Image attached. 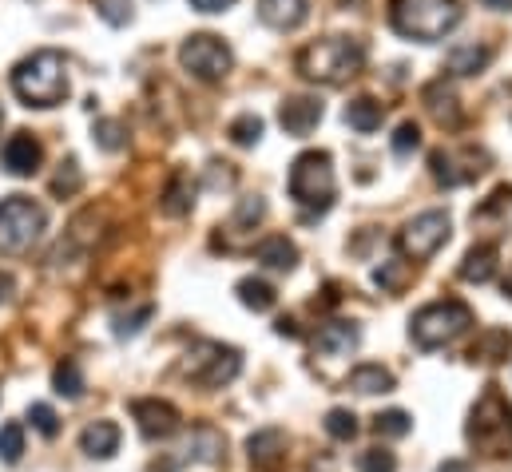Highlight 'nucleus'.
<instances>
[{
	"label": "nucleus",
	"mask_w": 512,
	"mask_h": 472,
	"mask_svg": "<svg viewBox=\"0 0 512 472\" xmlns=\"http://www.w3.org/2000/svg\"><path fill=\"white\" fill-rule=\"evenodd\" d=\"M278 123L286 127V135H310L322 123V100L318 96H290L278 108Z\"/></svg>",
	"instance_id": "nucleus-16"
},
{
	"label": "nucleus",
	"mask_w": 512,
	"mask_h": 472,
	"mask_svg": "<svg viewBox=\"0 0 512 472\" xmlns=\"http://www.w3.org/2000/svg\"><path fill=\"white\" fill-rule=\"evenodd\" d=\"M223 433H215L211 425H199L195 433H191V441H187V457L191 461H203V465H215V461H223Z\"/></svg>",
	"instance_id": "nucleus-27"
},
{
	"label": "nucleus",
	"mask_w": 512,
	"mask_h": 472,
	"mask_svg": "<svg viewBox=\"0 0 512 472\" xmlns=\"http://www.w3.org/2000/svg\"><path fill=\"white\" fill-rule=\"evenodd\" d=\"M449 242V215L445 211H421L397 231V250L409 262H429Z\"/></svg>",
	"instance_id": "nucleus-10"
},
{
	"label": "nucleus",
	"mask_w": 512,
	"mask_h": 472,
	"mask_svg": "<svg viewBox=\"0 0 512 472\" xmlns=\"http://www.w3.org/2000/svg\"><path fill=\"white\" fill-rule=\"evenodd\" d=\"M235 0H191V8L195 12H223V8H231Z\"/></svg>",
	"instance_id": "nucleus-45"
},
{
	"label": "nucleus",
	"mask_w": 512,
	"mask_h": 472,
	"mask_svg": "<svg viewBox=\"0 0 512 472\" xmlns=\"http://www.w3.org/2000/svg\"><path fill=\"white\" fill-rule=\"evenodd\" d=\"M80 449L96 461H108L120 453V425L116 421H92L84 433H80Z\"/></svg>",
	"instance_id": "nucleus-19"
},
{
	"label": "nucleus",
	"mask_w": 512,
	"mask_h": 472,
	"mask_svg": "<svg viewBox=\"0 0 512 472\" xmlns=\"http://www.w3.org/2000/svg\"><path fill=\"white\" fill-rule=\"evenodd\" d=\"M151 318V306H143L135 318H116V338H135L143 330V322Z\"/></svg>",
	"instance_id": "nucleus-43"
},
{
	"label": "nucleus",
	"mask_w": 512,
	"mask_h": 472,
	"mask_svg": "<svg viewBox=\"0 0 512 472\" xmlns=\"http://www.w3.org/2000/svg\"><path fill=\"white\" fill-rule=\"evenodd\" d=\"M290 199L302 207V219L314 223L322 219L334 199H338V179H334V167H330V155L326 151H302L294 163H290Z\"/></svg>",
	"instance_id": "nucleus-4"
},
{
	"label": "nucleus",
	"mask_w": 512,
	"mask_h": 472,
	"mask_svg": "<svg viewBox=\"0 0 512 472\" xmlns=\"http://www.w3.org/2000/svg\"><path fill=\"white\" fill-rule=\"evenodd\" d=\"M40 159H44V151H40L36 135H28V131L8 135V143H4V151H0V167H4L8 175H16V179L36 175V171H40Z\"/></svg>",
	"instance_id": "nucleus-15"
},
{
	"label": "nucleus",
	"mask_w": 512,
	"mask_h": 472,
	"mask_svg": "<svg viewBox=\"0 0 512 472\" xmlns=\"http://www.w3.org/2000/svg\"><path fill=\"white\" fill-rule=\"evenodd\" d=\"M92 139H96L104 151H120V147H128V127H124L120 119H96Z\"/></svg>",
	"instance_id": "nucleus-32"
},
{
	"label": "nucleus",
	"mask_w": 512,
	"mask_h": 472,
	"mask_svg": "<svg viewBox=\"0 0 512 472\" xmlns=\"http://www.w3.org/2000/svg\"><path fill=\"white\" fill-rule=\"evenodd\" d=\"M429 171L441 187H461V183H473L477 175L489 171V155L477 151V147H465V159L453 155V151H433L429 155Z\"/></svg>",
	"instance_id": "nucleus-11"
},
{
	"label": "nucleus",
	"mask_w": 512,
	"mask_h": 472,
	"mask_svg": "<svg viewBox=\"0 0 512 472\" xmlns=\"http://www.w3.org/2000/svg\"><path fill=\"white\" fill-rule=\"evenodd\" d=\"M382 116H385V108L374 96H358L354 104H346V123H350L354 131H362V135L378 131V127H382Z\"/></svg>",
	"instance_id": "nucleus-28"
},
{
	"label": "nucleus",
	"mask_w": 512,
	"mask_h": 472,
	"mask_svg": "<svg viewBox=\"0 0 512 472\" xmlns=\"http://www.w3.org/2000/svg\"><path fill=\"white\" fill-rule=\"evenodd\" d=\"M179 64H183L195 80L215 84V80H223V76L231 72L235 56H231V48H227L215 32H195V36L183 40V48H179Z\"/></svg>",
	"instance_id": "nucleus-9"
},
{
	"label": "nucleus",
	"mask_w": 512,
	"mask_h": 472,
	"mask_svg": "<svg viewBox=\"0 0 512 472\" xmlns=\"http://www.w3.org/2000/svg\"><path fill=\"white\" fill-rule=\"evenodd\" d=\"M421 147V127L413 123V119H405L397 131H393V151L397 155H409V151H417Z\"/></svg>",
	"instance_id": "nucleus-40"
},
{
	"label": "nucleus",
	"mask_w": 512,
	"mask_h": 472,
	"mask_svg": "<svg viewBox=\"0 0 512 472\" xmlns=\"http://www.w3.org/2000/svg\"><path fill=\"white\" fill-rule=\"evenodd\" d=\"M80 187H84L80 163H76V159H64V163L56 167V175H52V195H56V199H72Z\"/></svg>",
	"instance_id": "nucleus-31"
},
{
	"label": "nucleus",
	"mask_w": 512,
	"mask_h": 472,
	"mask_svg": "<svg viewBox=\"0 0 512 472\" xmlns=\"http://www.w3.org/2000/svg\"><path fill=\"white\" fill-rule=\"evenodd\" d=\"M0 123H4V112H0Z\"/></svg>",
	"instance_id": "nucleus-50"
},
{
	"label": "nucleus",
	"mask_w": 512,
	"mask_h": 472,
	"mask_svg": "<svg viewBox=\"0 0 512 472\" xmlns=\"http://www.w3.org/2000/svg\"><path fill=\"white\" fill-rule=\"evenodd\" d=\"M505 294L512 298V270H509V278H505Z\"/></svg>",
	"instance_id": "nucleus-49"
},
{
	"label": "nucleus",
	"mask_w": 512,
	"mask_h": 472,
	"mask_svg": "<svg viewBox=\"0 0 512 472\" xmlns=\"http://www.w3.org/2000/svg\"><path fill=\"white\" fill-rule=\"evenodd\" d=\"M485 8H493V12H512V0H481Z\"/></svg>",
	"instance_id": "nucleus-47"
},
{
	"label": "nucleus",
	"mask_w": 512,
	"mask_h": 472,
	"mask_svg": "<svg viewBox=\"0 0 512 472\" xmlns=\"http://www.w3.org/2000/svg\"><path fill=\"white\" fill-rule=\"evenodd\" d=\"M465 437L477 453H485L493 461L512 457V401L497 385H489L477 397V405L469 413V425H465Z\"/></svg>",
	"instance_id": "nucleus-5"
},
{
	"label": "nucleus",
	"mask_w": 512,
	"mask_h": 472,
	"mask_svg": "<svg viewBox=\"0 0 512 472\" xmlns=\"http://www.w3.org/2000/svg\"><path fill=\"white\" fill-rule=\"evenodd\" d=\"M346 385H350L354 393H362V397H374V393H389V389H393V373H389L385 365L366 361V365H358V369L346 377Z\"/></svg>",
	"instance_id": "nucleus-26"
},
{
	"label": "nucleus",
	"mask_w": 512,
	"mask_h": 472,
	"mask_svg": "<svg viewBox=\"0 0 512 472\" xmlns=\"http://www.w3.org/2000/svg\"><path fill=\"white\" fill-rule=\"evenodd\" d=\"M366 64V44L354 40V36H326V40H314L298 52L294 68L302 80L310 84H326V88H338L346 84L350 76H358Z\"/></svg>",
	"instance_id": "nucleus-2"
},
{
	"label": "nucleus",
	"mask_w": 512,
	"mask_h": 472,
	"mask_svg": "<svg viewBox=\"0 0 512 472\" xmlns=\"http://www.w3.org/2000/svg\"><path fill=\"white\" fill-rule=\"evenodd\" d=\"M96 8H100V16L108 20V24H128L131 20V0H96Z\"/></svg>",
	"instance_id": "nucleus-42"
},
{
	"label": "nucleus",
	"mask_w": 512,
	"mask_h": 472,
	"mask_svg": "<svg viewBox=\"0 0 512 472\" xmlns=\"http://www.w3.org/2000/svg\"><path fill=\"white\" fill-rule=\"evenodd\" d=\"M52 389H56L60 397H68V401L84 397V373H80V365H76L72 357H64V361L52 369Z\"/></svg>",
	"instance_id": "nucleus-30"
},
{
	"label": "nucleus",
	"mask_w": 512,
	"mask_h": 472,
	"mask_svg": "<svg viewBox=\"0 0 512 472\" xmlns=\"http://www.w3.org/2000/svg\"><path fill=\"white\" fill-rule=\"evenodd\" d=\"M255 258L262 266H270V270H286V274H290V270L298 266V246L286 235H270L255 246Z\"/></svg>",
	"instance_id": "nucleus-24"
},
{
	"label": "nucleus",
	"mask_w": 512,
	"mask_h": 472,
	"mask_svg": "<svg viewBox=\"0 0 512 472\" xmlns=\"http://www.w3.org/2000/svg\"><path fill=\"white\" fill-rule=\"evenodd\" d=\"M393 469H397V457L389 449H382V445L358 453V472H393Z\"/></svg>",
	"instance_id": "nucleus-38"
},
{
	"label": "nucleus",
	"mask_w": 512,
	"mask_h": 472,
	"mask_svg": "<svg viewBox=\"0 0 512 472\" xmlns=\"http://www.w3.org/2000/svg\"><path fill=\"white\" fill-rule=\"evenodd\" d=\"M326 433H330L334 441H354V437H358V417H354L350 409H330V413H326Z\"/></svg>",
	"instance_id": "nucleus-36"
},
{
	"label": "nucleus",
	"mask_w": 512,
	"mask_h": 472,
	"mask_svg": "<svg viewBox=\"0 0 512 472\" xmlns=\"http://www.w3.org/2000/svg\"><path fill=\"white\" fill-rule=\"evenodd\" d=\"M362 346V330L354 322H326L314 338V354L334 361V357H350Z\"/></svg>",
	"instance_id": "nucleus-17"
},
{
	"label": "nucleus",
	"mask_w": 512,
	"mask_h": 472,
	"mask_svg": "<svg viewBox=\"0 0 512 472\" xmlns=\"http://www.w3.org/2000/svg\"><path fill=\"white\" fill-rule=\"evenodd\" d=\"M8 294H12V274H4V270H0V302H4Z\"/></svg>",
	"instance_id": "nucleus-48"
},
{
	"label": "nucleus",
	"mask_w": 512,
	"mask_h": 472,
	"mask_svg": "<svg viewBox=\"0 0 512 472\" xmlns=\"http://www.w3.org/2000/svg\"><path fill=\"white\" fill-rule=\"evenodd\" d=\"M413 429V417L405 413V409H385L374 417V433L378 437H405Z\"/></svg>",
	"instance_id": "nucleus-34"
},
{
	"label": "nucleus",
	"mask_w": 512,
	"mask_h": 472,
	"mask_svg": "<svg viewBox=\"0 0 512 472\" xmlns=\"http://www.w3.org/2000/svg\"><path fill=\"white\" fill-rule=\"evenodd\" d=\"M20 457H24V425L8 421V425H0V461L16 465Z\"/></svg>",
	"instance_id": "nucleus-33"
},
{
	"label": "nucleus",
	"mask_w": 512,
	"mask_h": 472,
	"mask_svg": "<svg viewBox=\"0 0 512 472\" xmlns=\"http://www.w3.org/2000/svg\"><path fill=\"white\" fill-rule=\"evenodd\" d=\"M457 274H461L465 282H477V286L493 282V274H497V242H477V246L461 258Z\"/></svg>",
	"instance_id": "nucleus-21"
},
{
	"label": "nucleus",
	"mask_w": 512,
	"mask_h": 472,
	"mask_svg": "<svg viewBox=\"0 0 512 472\" xmlns=\"http://www.w3.org/2000/svg\"><path fill=\"white\" fill-rule=\"evenodd\" d=\"M235 294H239V302H243L247 310H255V314L274 310V302H278L274 286H270V282H262V278H243V282L235 286Z\"/></svg>",
	"instance_id": "nucleus-29"
},
{
	"label": "nucleus",
	"mask_w": 512,
	"mask_h": 472,
	"mask_svg": "<svg viewBox=\"0 0 512 472\" xmlns=\"http://www.w3.org/2000/svg\"><path fill=\"white\" fill-rule=\"evenodd\" d=\"M473 231L485 235L489 242L512 235V187H497V191L473 211Z\"/></svg>",
	"instance_id": "nucleus-14"
},
{
	"label": "nucleus",
	"mask_w": 512,
	"mask_h": 472,
	"mask_svg": "<svg viewBox=\"0 0 512 472\" xmlns=\"http://www.w3.org/2000/svg\"><path fill=\"white\" fill-rule=\"evenodd\" d=\"M425 108H429V116L437 119L441 127H457V123H461L457 96H453V88H449L445 80H433V84L425 88Z\"/></svg>",
	"instance_id": "nucleus-23"
},
{
	"label": "nucleus",
	"mask_w": 512,
	"mask_h": 472,
	"mask_svg": "<svg viewBox=\"0 0 512 472\" xmlns=\"http://www.w3.org/2000/svg\"><path fill=\"white\" fill-rule=\"evenodd\" d=\"M374 282L382 286V290H401L405 282H409V262H401V258H389V262H382L378 270H374Z\"/></svg>",
	"instance_id": "nucleus-35"
},
{
	"label": "nucleus",
	"mask_w": 512,
	"mask_h": 472,
	"mask_svg": "<svg viewBox=\"0 0 512 472\" xmlns=\"http://www.w3.org/2000/svg\"><path fill=\"white\" fill-rule=\"evenodd\" d=\"M310 16V0H258V20L266 28L290 32Z\"/></svg>",
	"instance_id": "nucleus-18"
},
{
	"label": "nucleus",
	"mask_w": 512,
	"mask_h": 472,
	"mask_svg": "<svg viewBox=\"0 0 512 472\" xmlns=\"http://www.w3.org/2000/svg\"><path fill=\"white\" fill-rule=\"evenodd\" d=\"M12 92L24 108H60L68 100V60L56 48H40L12 68Z\"/></svg>",
	"instance_id": "nucleus-1"
},
{
	"label": "nucleus",
	"mask_w": 512,
	"mask_h": 472,
	"mask_svg": "<svg viewBox=\"0 0 512 472\" xmlns=\"http://www.w3.org/2000/svg\"><path fill=\"white\" fill-rule=\"evenodd\" d=\"M159 207H163V215H171V219L191 215V207H195V179H191V171H175V175L167 179Z\"/></svg>",
	"instance_id": "nucleus-20"
},
{
	"label": "nucleus",
	"mask_w": 512,
	"mask_h": 472,
	"mask_svg": "<svg viewBox=\"0 0 512 472\" xmlns=\"http://www.w3.org/2000/svg\"><path fill=\"white\" fill-rule=\"evenodd\" d=\"M48 227V215L36 199L28 195H8L0 203V254H24L32 250V242Z\"/></svg>",
	"instance_id": "nucleus-8"
},
{
	"label": "nucleus",
	"mask_w": 512,
	"mask_h": 472,
	"mask_svg": "<svg viewBox=\"0 0 512 472\" xmlns=\"http://www.w3.org/2000/svg\"><path fill=\"white\" fill-rule=\"evenodd\" d=\"M262 219H266V203H262L258 195L243 199V203H239V211H235V227H251V231H255Z\"/></svg>",
	"instance_id": "nucleus-41"
},
{
	"label": "nucleus",
	"mask_w": 512,
	"mask_h": 472,
	"mask_svg": "<svg viewBox=\"0 0 512 472\" xmlns=\"http://www.w3.org/2000/svg\"><path fill=\"white\" fill-rule=\"evenodd\" d=\"M437 472H473V469H469V461H445Z\"/></svg>",
	"instance_id": "nucleus-46"
},
{
	"label": "nucleus",
	"mask_w": 512,
	"mask_h": 472,
	"mask_svg": "<svg viewBox=\"0 0 512 472\" xmlns=\"http://www.w3.org/2000/svg\"><path fill=\"white\" fill-rule=\"evenodd\" d=\"M243 369V354L235 346H223V342H195L187 357L179 361V373L203 389H223L239 377Z\"/></svg>",
	"instance_id": "nucleus-7"
},
{
	"label": "nucleus",
	"mask_w": 512,
	"mask_h": 472,
	"mask_svg": "<svg viewBox=\"0 0 512 472\" xmlns=\"http://www.w3.org/2000/svg\"><path fill=\"white\" fill-rule=\"evenodd\" d=\"M286 449H290V437H286V429H278V425H266V429H258L247 437V461H251V469L258 472H278L286 465Z\"/></svg>",
	"instance_id": "nucleus-13"
},
{
	"label": "nucleus",
	"mask_w": 512,
	"mask_h": 472,
	"mask_svg": "<svg viewBox=\"0 0 512 472\" xmlns=\"http://www.w3.org/2000/svg\"><path fill=\"white\" fill-rule=\"evenodd\" d=\"M509 354H512V330H501V326L481 330L477 342H473V350H469L473 361H485V365H497V361H505Z\"/></svg>",
	"instance_id": "nucleus-25"
},
{
	"label": "nucleus",
	"mask_w": 512,
	"mask_h": 472,
	"mask_svg": "<svg viewBox=\"0 0 512 472\" xmlns=\"http://www.w3.org/2000/svg\"><path fill=\"white\" fill-rule=\"evenodd\" d=\"M274 334H278V338H302V330H298L294 318H278V322H274Z\"/></svg>",
	"instance_id": "nucleus-44"
},
{
	"label": "nucleus",
	"mask_w": 512,
	"mask_h": 472,
	"mask_svg": "<svg viewBox=\"0 0 512 472\" xmlns=\"http://www.w3.org/2000/svg\"><path fill=\"white\" fill-rule=\"evenodd\" d=\"M28 421H32V429L40 433V437H56L60 433V417H56V409L52 405H28Z\"/></svg>",
	"instance_id": "nucleus-39"
},
{
	"label": "nucleus",
	"mask_w": 512,
	"mask_h": 472,
	"mask_svg": "<svg viewBox=\"0 0 512 472\" xmlns=\"http://www.w3.org/2000/svg\"><path fill=\"white\" fill-rule=\"evenodd\" d=\"M227 135H231L239 147H255L258 139H262V119H258L255 112H247V116H239L227 127Z\"/></svg>",
	"instance_id": "nucleus-37"
},
{
	"label": "nucleus",
	"mask_w": 512,
	"mask_h": 472,
	"mask_svg": "<svg viewBox=\"0 0 512 472\" xmlns=\"http://www.w3.org/2000/svg\"><path fill=\"white\" fill-rule=\"evenodd\" d=\"M461 0H389V24L405 40L437 44L461 24Z\"/></svg>",
	"instance_id": "nucleus-3"
},
{
	"label": "nucleus",
	"mask_w": 512,
	"mask_h": 472,
	"mask_svg": "<svg viewBox=\"0 0 512 472\" xmlns=\"http://www.w3.org/2000/svg\"><path fill=\"white\" fill-rule=\"evenodd\" d=\"M493 64V48L489 44H457V48H449V56H445V68L453 72V76H477V72H485Z\"/></svg>",
	"instance_id": "nucleus-22"
},
{
	"label": "nucleus",
	"mask_w": 512,
	"mask_h": 472,
	"mask_svg": "<svg viewBox=\"0 0 512 472\" xmlns=\"http://www.w3.org/2000/svg\"><path fill=\"white\" fill-rule=\"evenodd\" d=\"M131 417H135V425L147 441H167L179 429V409L171 401H159V397H135Z\"/></svg>",
	"instance_id": "nucleus-12"
},
{
	"label": "nucleus",
	"mask_w": 512,
	"mask_h": 472,
	"mask_svg": "<svg viewBox=\"0 0 512 472\" xmlns=\"http://www.w3.org/2000/svg\"><path fill=\"white\" fill-rule=\"evenodd\" d=\"M473 330V310L457 298L445 302H429L409 318V338L417 350H441L453 346L457 338H465Z\"/></svg>",
	"instance_id": "nucleus-6"
}]
</instances>
